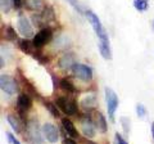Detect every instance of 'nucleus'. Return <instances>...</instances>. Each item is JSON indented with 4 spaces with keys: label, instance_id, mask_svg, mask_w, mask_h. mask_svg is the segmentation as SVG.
<instances>
[{
    "label": "nucleus",
    "instance_id": "33",
    "mask_svg": "<svg viewBox=\"0 0 154 144\" xmlns=\"http://www.w3.org/2000/svg\"><path fill=\"white\" fill-rule=\"evenodd\" d=\"M63 144H77V143L75 142V139H73V138L67 136V138L63 139Z\"/></svg>",
    "mask_w": 154,
    "mask_h": 144
},
{
    "label": "nucleus",
    "instance_id": "2",
    "mask_svg": "<svg viewBox=\"0 0 154 144\" xmlns=\"http://www.w3.org/2000/svg\"><path fill=\"white\" fill-rule=\"evenodd\" d=\"M104 94H105V103H107V111H108V117L112 122H114V114L118 108V104H119V100L117 94L114 93L113 89L105 86L104 89Z\"/></svg>",
    "mask_w": 154,
    "mask_h": 144
},
{
    "label": "nucleus",
    "instance_id": "9",
    "mask_svg": "<svg viewBox=\"0 0 154 144\" xmlns=\"http://www.w3.org/2000/svg\"><path fill=\"white\" fill-rule=\"evenodd\" d=\"M32 107V99L28 94L23 93V94H19L18 98H17V112L19 114V118L22 121H25V113L28 111Z\"/></svg>",
    "mask_w": 154,
    "mask_h": 144
},
{
    "label": "nucleus",
    "instance_id": "6",
    "mask_svg": "<svg viewBox=\"0 0 154 144\" xmlns=\"http://www.w3.org/2000/svg\"><path fill=\"white\" fill-rule=\"evenodd\" d=\"M80 130H81V134L88 138V139H93L95 135H96V126L93 121V118L88 114H85L80 118Z\"/></svg>",
    "mask_w": 154,
    "mask_h": 144
},
{
    "label": "nucleus",
    "instance_id": "26",
    "mask_svg": "<svg viewBox=\"0 0 154 144\" xmlns=\"http://www.w3.org/2000/svg\"><path fill=\"white\" fill-rule=\"evenodd\" d=\"M119 122H121V126L123 129V131L126 135H128L130 131H131V120H130L128 117H125L122 116L121 118H119Z\"/></svg>",
    "mask_w": 154,
    "mask_h": 144
},
{
    "label": "nucleus",
    "instance_id": "1",
    "mask_svg": "<svg viewBox=\"0 0 154 144\" xmlns=\"http://www.w3.org/2000/svg\"><path fill=\"white\" fill-rule=\"evenodd\" d=\"M85 16H86V18H88V21L90 22V25L93 26L94 31H95V35L98 36V39H99L98 48L100 49L99 50L100 55H102L104 59L110 61L112 59V49H110V45H109L108 33H107V31H105L103 23L100 22L99 17L96 16L93 11H86Z\"/></svg>",
    "mask_w": 154,
    "mask_h": 144
},
{
    "label": "nucleus",
    "instance_id": "27",
    "mask_svg": "<svg viewBox=\"0 0 154 144\" xmlns=\"http://www.w3.org/2000/svg\"><path fill=\"white\" fill-rule=\"evenodd\" d=\"M67 3L69 4V5L75 9V11L79 13V14H85V12H84V9H82V7L80 5V3H79V0H66Z\"/></svg>",
    "mask_w": 154,
    "mask_h": 144
},
{
    "label": "nucleus",
    "instance_id": "18",
    "mask_svg": "<svg viewBox=\"0 0 154 144\" xmlns=\"http://www.w3.org/2000/svg\"><path fill=\"white\" fill-rule=\"evenodd\" d=\"M41 16H42V18H44V21H45L46 25H48V23H50V22L55 21L54 9H53L50 5H44V8L41 9Z\"/></svg>",
    "mask_w": 154,
    "mask_h": 144
},
{
    "label": "nucleus",
    "instance_id": "17",
    "mask_svg": "<svg viewBox=\"0 0 154 144\" xmlns=\"http://www.w3.org/2000/svg\"><path fill=\"white\" fill-rule=\"evenodd\" d=\"M7 120H8V124L14 131L17 134H21L22 133V124H21V118L14 116V114H8L7 116Z\"/></svg>",
    "mask_w": 154,
    "mask_h": 144
},
{
    "label": "nucleus",
    "instance_id": "10",
    "mask_svg": "<svg viewBox=\"0 0 154 144\" xmlns=\"http://www.w3.org/2000/svg\"><path fill=\"white\" fill-rule=\"evenodd\" d=\"M26 131H27V135L28 138L31 139L32 143L35 144H42V136H41V133H40V129H38V125L37 122H35L33 120L28 121L26 124Z\"/></svg>",
    "mask_w": 154,
    "mask_h": 144
},
{
    "label": "nucleus",
    "instance_id": "29",
    "mask_svg": "<svg viewBox=\"0 0 154 144\" xmlns=\"http://www.w3.org/2000/svg\"><path fill=\"white\" fill-rule=\"evenodd\" d=\"M136 114L139 116V118H144L146 116V108L145 105L141 104V103H137L136 104Z\"/></svg>",
    "mask_w": 154,
    "mask_h": 144
},
{
    "label": "nucleus",
    "instance_id": "23",
    "mask_svg": "<svg viewBox=\"0 0 154 144\" xmlns=\"http://www.w3.org/2000/svg\"><path fill=\"white\" fill-rule=\"evenodd\" d=\"M4 33H5V39L8 41H18L17 40V32L12 26H7L4 28Z\"/></svg>",
    "mask_w": 154,
    "mask_h": 144
},
{
    "label": "nucleus",
    "instance_id": "5",
    "mask_svg": "<svg viewBox=\"0 0 154 144\" xmlns=\"http://www.w3.org/2000/svg\"><path fill=\"white\" fill-rule=\"evenodd\" d=\"M0 89L3 93L8 95H13L18 93V81L9 75H2L0 76Z\"/></svg>",
    "mask_w": 154,
    "mask_h": 144
},
{
    "label": "nucleus",
    "instance_id": "13",
    "mask_svg": "<svg viewBox=\"0 0 154 144\" xmlns=\"http://www.w3.org/2000/svg\"><path fill=\"white\" fill-rule=\"evenodd\" d=\"M90 117L93 118V121H94V124H95L96 129H98L100 133L105 134V133L108 131V124H107V120H105V117H104L103 113L95 111V112H93V114H91Z\"/></svg>",
    "mask_w": 154,
    "mask_h": 144
},
{
    "label": "nucleus",
    "instance_id": "3",
    "mask_svg": "<svg viewBox=\"0 0 154 144\" xmlns=\"http://www.w3.org/2000/svg\"><path fill=\"white\" fill-rule=\"evenodd\" d=\"M55 104L58 105V108L67 116H75L79 112V107H77V102L73 98L69 97H59L57 98Z\"/></svg>",
    "mask_w": 154,
    "mask_h": 144
},
{
    "label": "nucleus",
    "instance_id": "11",
    "mask_svg": "<svg viewBox=\"0 0 154 144\" xmlns=\"http://www.w3.org/2000/svg\"><path fill=\"white\" fill-rule=\"evenodd\" d=\"M41 131H42L44 138L51 144H55L58 142V139H59V131H58L57 126L50 124V122H45L44 125H42Z\"/></svg>",
    "mask_w": 154,
    "mask_h": 144
},
{
    "label": "nucleus",
    "instance_id": "30",
    "mask_svg": "<svg viewBox=\"0 0 154 144\" xmlns=\"http://www.w3.org/2000/svg\"><path fill=\"white\" fill-rule=\"evenodd\" d=\"M5 136H7V139H8V142L11 143V144H21V142L18 140V139H16V136L13 135L12 133H5Z\"/></svg>",
    "mask_w": 154,
    "mask_h": 144
},
{
    "label": "nucleus",
    "instance_id": "16",
    "mask_svg": "<svg viewBox=\"0 0 154 144\" xmlns=\"http://www.w3.org/2000/svg\"><path fill=\"white\" fill-rule=\"evenodd\" d=\"M18 48L21 49V52L26 53V54H31V55L37 49V48L33 45V41H31L30 39H21V40H18Z\"/></svg>",
    "mask_w": 154,
    "mask_h": 144
},
{
    "label": "nucleus",
    "instance_id": "14",
    "mask_svg": "<svg viewBox=\"0 0 154 144\" xmlns=\"http://www.w3.org/2000/svg\"><path fill=\"white\" fill-rule=\"evenodd\" d=\"M80 104H81V107H82V109H85V111H88V112L93 111L94 107L96 105V95L95 94L84 95L80 100Z\"/></svg>",
    "mask_w": 154,
    "mask_h": 144
},
{
    "label": "nucleus",
    "instance_id": "21",
    "mask_svg": "<svg viewBox=\"0 0 154 144\" xmlns=\"http://www.w3.org/2000/svg\"><path fill=\"white\" fill-rule=\"evenodd\" d=\"M25 5L28 11H41L44 5H42L41 0H25Z\"/></svg>",
    "mask_w": 154,
    "mask_h": 144
},
{
    "label": "nucleus",
    "instance_id": "12",
    "mask_svg": "<svg viewBox=\"0 0 154 144\" xmlns=\"http://www.w3.org/2000/svg\"><path fill=\"white\" fill-rule=\"evenodd\" d=\"M76 63V59H75V55L72 53L67 52L64 53L63 55L58 59V67L63 71H67V70H72V67L75 66Z\"/></svg>",
    "mask_w": 154,
    "mask_h": 144
},
{
    "label": "nucleus",
    "instance_id": "20",
    "mask_svg": "<svg viewBox=\"0 0 154 144\" xmlns=\"http://www.w3.org/2000/svg\"><path fill=\"white\" fill-rule=\"evenodd\" d=\"M42 104H44V107L48 109V111H49L50 113H51V116L53 117H59V111L60 109L58 108V105L55 104V103H53V102H50V100H44V102H42Z\"/></svg>",
    "mask_w": 154,
    "mask_h": 144
},
{
    "label": "nucleus",
    "instance_id": "8",
    "mask_svg": "<svg viewBox=\"0 0 154 144\" xmlns=\"http://www.w3.org/2000/svg\"><path fill=\"white\" fill-rule=\"evenodd\" d=\"M17 31L21 35L23 39H30L33 37L35 33H33V27L31 25V22L28 21V18H26L25 16H19L18 21H17Z\"/></svg>",
    "mask_w": 154,
    "mask_h": 144
},
{
    "label": "nucleus",
    "instance_id": "31",
    "mask_svg": "<svg viewBox=\"0 0 154 144\" xmlns=\"http://www.w3.org/2000/svg\"><path fill=\"white\" fill-rule=\"evenodd\" d=\"M114 144H128V143L122 138V135L119 133H116V135H114Z\"/></svg>",
    "mask_w": 154,
    "mask_h": 144
},
{
    "label": "nucleus",
    "instance_id": "4",
    "mask_svg": "<svg viewBox=\"0 0 154 144\" xmlns=\"http://www.w3.org/2000/svg\"><path fill=\"white\" fill-rule=\"evenodd\" d=\"M71 71H72V74H73L75 77L82 80V81H85V83H89V81L93 80V76H94L93 68H91L90 66H88V64L77 63L76 62Z\"/></svg>",
    "mask_w": 154,
    "mask_h": 144
},
{
    "label": "nucleus",
    "instance_id": "19",
    "mask_svg": "<svg viewBox=\"0 0 154 144\" xmlns=\"http://www.w3.org/2000/svg\"><path fill=\"white\" fill-rule=\"evenodd\" d=\"M59 86H60V89L63 90V92H67V93H71V94H73L76 93V88H75V85L73 83L69 80V79H62L59 80Z\"/></svg>",
    "mask_w": 154,
    "mask_h": 144
},
{
    "label": "nucleus",
    "instance_id": "34",
    "mask_svg": "<svg viewBox=\"0 0 154 144\" xmlns=\"http://www.w3.org/2000/svg\"><path fill=\"white\" fill-rule=\"evenodd\" d=\"M150 130H152V136H153V142H154V121L152 122V127H150Z\"/></svg>",
    "mask_w": 154,
    "mask_h": 144
},
{
    "label": "nucleus",
    "instance_id": "35",
    "mask_svg": "<svg viewBox=\"0 0 154 144\" xmlns=\"http://www.w3.org/2000/svg\"><path fill=\"white\" fill-rule=\"evenodd\" d=\"M152 27H153V31H154V21H153V23H152Z\"/></svg>",
    "mask_w": 154,
    "mask_h": 144
},
{
    "label": "nucleus",
    "instance_id": "15",
    "mask_svg": "<svg viewBox=\"0 0 154 144\" xmlns=\"http://www.w3.org/2000/svg\"><path fill=\"white\" fill-rule=\"evenodd\" d=\"M62 127H63L64 133H66L69 138H73V139H75V138L79 136V131H77L75 124L72 122L69 118H67V117L62 118Z\"/></svg>",
    "mask_w": 154,
    "mask_h": 144
},
{
    "label": "nucleus",
    "instance_id": "22",
    "mask_svg": "<svg viewBox=\"0 0 154 144\" xmlns=\"http://www.w3.org/2000/svg\"><path fill=\"white\" fill-rule=\"evenodd\" d=\"M31 20H32V22H33V26L35 27H37V28H44V27H48L46 26V23H45V21H44V18H42V16H41V13H33L32 14V17H31Z\"/></svg>",
    "mask_w": 154,
    "mask_h": 144
},
{
    "label": "nucleus",
    "instance_id": "32",
    "mask_svg": "<svg viewBox=\"0 0 154 144\" xmlns=\"http://www.w3.org/2000/svg\"><path fill=\"white\" fill-rule=\"evenodd\" d=\"M13 7L16 9H21L23 7V0H13Z\"/></svg>",
    "mask_w": 154,
    "mask_h": 144
},
{
    "label": "nucleus",
    "instance_id": "24",
    "mask_svg": "<svg viewBox=\"0 0 154 144\" xmlns=\"http://www.w3.org/2000/svg\"><path fill=\"white\" fill-rule=\"evenodd\" d=\"M149 7V0H134V8L139 12H145Z\"/></svg>",
    "mask_w": 154,
    "mask_h": 144
},
{
    "label": "nucleus",
    "instance_id": "25",
    "mask_svg": "<svg viewBox=\"0 0 154 144\" xmlns=\"http://www.w3.org/2000/svg\"><path fill=\"white\" fill-rule=\"evenodd\" d=\"M32 58L33 59H36V62H38V63H41V64H46V63H49V58L44 54L40 50H36L35 53L32 54Z\"/></svg>",
    "mask_w": 154,
    "mask_h": 144
},
{
    "label": "nucleus",
    "instance_id": "7",
    "mask_svg": "<svg viewBox=\"0 0 154 144\" xmlns=\"http://www.w3.org/2000/svg\"><path fill=\"white\" fill-rule=\"evenodd\" d=\"M51 40H53V30L50 27L41 28V30L38 31L32 39L33 45H35L37 49H40V48L45 46L46 44H49Z\"/></svg>",
    "mask_w": 154,
    "mask_h": 144
},
{
    "label": "nucleus",
    "instance_id": "28",
    "mask_svg": "<svg viewBox=\"0 0 154 144\" xmlns=\"http://www.w3.org/2000/svg\"><path fill=\"white\" fill-rule=\"evenodd\" d=\"M13 5V0H0V8L3 13H8Z\"/></svg>",
    "mask_w": 154,
    "mask_h": 144
}]
</instances>
